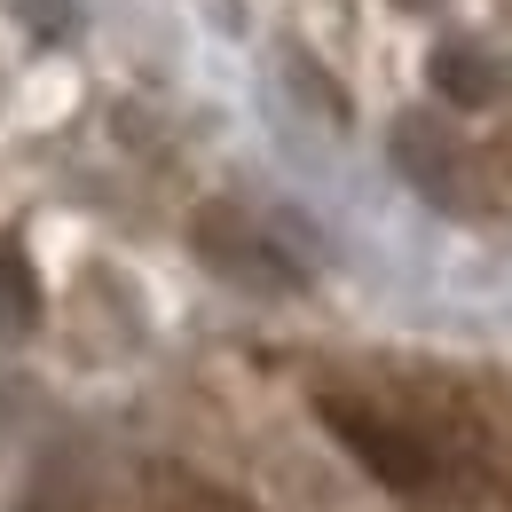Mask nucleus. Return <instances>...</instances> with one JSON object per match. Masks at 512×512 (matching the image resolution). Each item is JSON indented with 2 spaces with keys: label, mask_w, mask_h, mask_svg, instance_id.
<instances>
[{
  "label": "nucleus",
  "mask_w": 512,
  "mask_h": 512,
  "mask_svg": "<svg viewBox=\"0 0 512 512\" xmlns=\"http://www.w3.org/2000/svg\"><path fill=\"white\" fill-rule=\"evenodd\" d=\"M197 260L205 268H221L229 284H245V292H300V260L284 253L268 229H253L245 213H197Z\"/></svg>",
  "instance_id": "obj_1"
},
{
  "label": "nucleus",
  "mask_w": 512,
  "mask_h": 512,
  "mask_svg": "<svg viewBox=\"0 0 512 512\" xmlns=\"http://www.w3.org/2000/svg\"><path fill=\"white\" fill-rule=\"evenodd\" d=\"M323 426L355 449L386 489H426V481H434V449L418 442V434H402L394 418L363 410V402H323Z\"/></svg>",
  "instance_id": "obj_2"
},
{
  "label": "nucleus",
  "mask_w": 512,
  "mask_h": 512,
  "mask_svg": "<svg viewBox=\"0 0 512 512\" xmlns=\"http://www.w3.org/2000/svg\"><path fill=\"white\" fill-rule=\"evenodd\" d=\"M40 323V284H32V260L24 245H8L0 237V339H24Z\"/></svg>",
  "instance_id": "obj_3"
},
{
  "label": "nucleus",
  "mask_w": 512,
  "mask_h": 512,
  "mask_svg": "<svg viewBox=\"0 0 512 512\" xmlns=\"http://www.w3.org/2000/svg\"><path fill=\"white\" fill-rule=\"evenodd\" d=\"M434 87H442L449 103H489V95H497V71H489L481 48L449 40V48H434Z\"/></svg>",
  "instance_id": "obj_4"
},
{
  "label": "nucleus",
  "mask_w": 512,
  "mask_h": 512,
  "mask_svg": "<svg viewBox=\"0 0 512 512\" xmlns=\"http://www.w3.org/2000/svg\"><path fill=\"white\" fill-rule=\"evenodd\" d=\"M394 8H434V0H394Z\"/></svg>",
  "instance_id": "obj_5"
}]
</instances>
